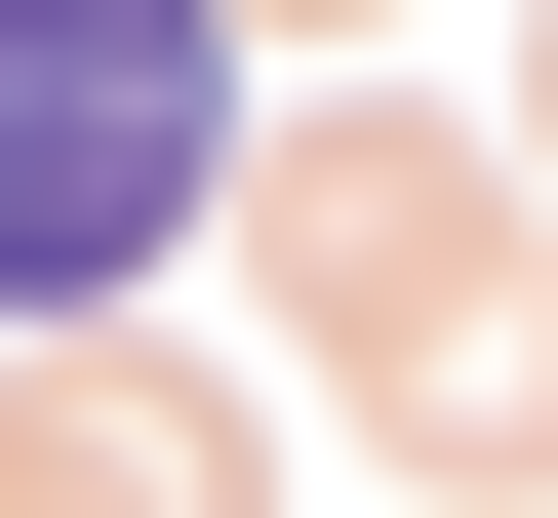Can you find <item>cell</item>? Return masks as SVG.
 <instances>
[{
	"mask_svg": "<svg viewBox=\"0 0 558 518\" xmlns=\"http://www.w3.org/2000/svg\"><path fill=\"white\" fill-rule=\"evenodd\" d=\"M199 240V0H0V279Z\"/></svg>",
	"mask_w": 558,
	"mask_h": 518,
	"instance_id": "6da1fadb",
	"label": "cell"
}]
</instances>
